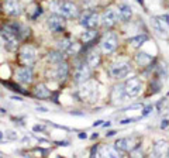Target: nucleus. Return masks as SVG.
I'll list each match as a JSON object with an SVG mask.
<instances>
[{"label": "nucleus", "mask_w": 169, "mask_h": 158, "mask_svg": "<svg viewBox=\"0 0 169 158\" xmlns=\"http://www.w3.org/2000/svg\"><path fill=\"white\" fill-rule=\"evenodd\" d=\"M159 18H161V20H162V21H164V23H165V24H166V26L169 27V16H168V14H164V16H159Z\"/></svg>", "instance_id": "obj_33"}, {"label": "nucleus", "mask_w": 169, "mask_h": 158, "mask_svg": "<svg viewBox=\"0 0 169 158\" xmlns=\"http://www.w3.org/2000/svg\"><path fill=\"white\" fill-rule=\"evenodd\" d=\"M118 11H120V17H121V21H124V23H127V21H130L131 17H133V9L128 6V4H118Z\"/></svg>", "instance_id": "obj_22"}, {"label": "nucleus", "mask_w": 169, "mask_h": 158, "mask_svg": "<svg viewBox=\"0 0 169 158\" xmlns=\"http://www.w3.org/2000/svg\"><path fill=\"white\" fill-rule=\"evenodd\" d=\"M168 141L165 140H158L155 141V144H154V155H156V157H161V155H166V153H168Z\"/></svg>", "instance_id": "obj_20"}, {"label": "nucleus", "mask_w": 169, "mask_h": 158, "mask_svg": "<svg viewBox=\"0 0 169 158\" xmlns=\"http://www.w3.org/2000/svg\"><path fill=\"white\" fill-rule=\"evenodd\" d=\"M168 42H169V38H168Z\"/></svg>", "instance_id": "obj_45"}, {"label": "nucleus", "mask_w": 169, "mask_h": 158, "mask_svg": "<svg viewBox=\"0 0 169 158\" xmlns=\"http://www.w3.org/2000/svg\"><path fill=\"white\" fill-rule=\"evenodd\" d=\"M30 9H31V10H27V14H28V18H30V20H37V18L44 13L42 7H41L38 3H33Z\"/></svg>", "instance_id": "obj_26"}, {"label": "nucleus", "mask_w": 169, "mask_h": 158, "mask_svg": "<svg viewBox=\"0 0 169 158\" xmlns=\"http://www.w3.org/2000/svg\"><path fill=\"white\" fill-rule=\"evenodd\" d=\"M1 11H3V3L0 1V13H1Z\"/></svg>", "instance_id": "obj_41"}, {"label": "nucleus", "mask_w": 169, "mask_h": 158, "mask_svg": "<svg viewBox=\"0 0 169 158\" xmlns=\"http://www.w3.org/2000/svg\"><path fill=\"white\" fill-rule=\"evenodd\" d=\"M124 90H125V95L128 97H137L142 90H144V82L139 76H133V78H128L124 83Z\"/></svg>", "instance_id": "obj_7"}, {"label": "nucleus", "mask_w": 169, "mask_h": 158, "mask_svg": "<svg viewBox=\"0 0 169 158\" xmlns=\"http://www.w3.org/2000/svg\"><path fill=\"white\" fill-rule=\"evenodd\" d=\"M154 76H156L158 79H161L165 83L169 78V69H168V67H166V64L158 62L156 67H155V71H154Z\"/></svg>", "instance_id": "obj_19"}, {"label": "nucleus", "mask_w": 169, "mask_h": 158, "mask_svg": "<svg viewBox=\"0 0 169 158\" xmlns=\"http://www.w3.org/2000/svg\"><path fill=\"white\" fill-rule=\"evenodd\" d=\"M3 11L9 17H18L23 13V7L20 0H4L3 1Z\"/></svg>", "instance_id": "obj_11"}, {"label": "nucleus", "mask_w": 169, "mask_h": 158, "mask_svg": "<svg viewBox=\"0 0 169 158\" xmlns=\"http://www.w3.org/2000/svg\"><path fill=\"white\" fill-rule=\"evenodd\" d=\"M110 122H106V123H104V122H103V124H101V126H103V127H110Z\"/></svg>", "instance_id": "obj_38"}, {"label": "nucleus", "mask_w": 169, "mask_h": 158, "mask_svg": "<svg viewBox=\"0 0 169 158\" xmlns=\"http://www.w3.org/2000/svg\"><path fill=\"white\" fill-rule=\"evenodd\" d=\"M141 119H142V116H139V117H131V119H124V120L120 122V124H130V123H134V122H138Z\"/></svg>", "instance_id": "obj_30"}, {"label": "nucleus", "mask_w": 169, "mask_h": 158, "mask_svg": "<svg viewBox=\"0 0 169 158\" xmlns=\"http://www.w3.org/2000/svg\"><path fill=\"white\" fill-rule=\"evenodd\" d=\"M97 137H99V133H95V134L92 136V140H96Z\"/></svg>", "instance_id": "obj_39"}, {"label": "nucleus", "mask_w": 169, "mask_h": 158, "mask_svg": "<svg viewBox=\"0 0 169 158\" xmlns=\"http://www.w3.org/2000/svg\"><path fill=\"white\" fill-rule=\"evenodd\" d=\"M166 155H168V157H169V147H168V153H166Z\"/></svg>", "instance_id": "obj_43"}, {"label": "nucleus", "mask_w": 169, "mask_h": 158, "mask_svg": "<svg viewBox=\"0 0 169 158\" xmlns=\"http://www.w3.org/2000/svg\"><path fill=\"white\" fill-rule=\"evenodd\" d=\"M78 137H79V139H82V140H83V139H87L86 133H79V136H78Z\"/></svg>", "instance_id": "obj_35"}, {"label": "nucleus", "mask_w": 169, "mask_h": 158, "mask_svg": "<svg viewBox=\"0 0 169 158\" xmlns=\"http://www.w3.org/2000/svg\"><path fill=\"white\" fill-rule=\"evenodd\" d=\"M137 1H138V3H139V4H141V6H142V7H144V6H145V1H144V0H137Z\"/></svg>", "instance_id": "obj_40"}, {"label": "nucleus", "mask_w": 169, "mask_h": 158, "mask_svg": "<svg viewBox=\"0 0 169 158\" xmlns=\"http://www.w3.org/2000/svg\"><path fill=\"white\" fill-rule=\"evenodd\" d=\"M152 110H154V106H152V105L145 106V107L142 109V114H141V116H142V117H147L148 114H151V112H152Z\"/></svg>", "instance_id": "obj_29"}, {"label": "nucleus", "mask_w": 169, "mask_h": 158, "mask_svg": "<svg viewBox=\"0 0 169 158\" xmlns=\"http://www.w3.org/2000/svg\"><path fill=\"white\" fill-rule=\"evenodd\" d=\"M101 124H103V122H101V120H97V122H95V123H93V126H95V127H97V126H101Z\"/></svg>", "instance_id": "obj_36"}, {"label": "nucleus", "mask_w": 169, "mask_h": 158, "mask_svg": "<svg viewBox=\"0 0 169 158\" xmlns=\"http://www.w3.org/2000/svg\"><path fill=\"white\" fill-rule=\"evenodd\" d=\"M18 62L21 65H28L31 67L35 59H37V50L35 47H33L31 44H23L18 47Z\"/></svg>", "instance_id": "obj_3"}, {"label": "nucleus", "mask_w": 169, "mask_h": 158, "mask_svg": "<svg viewBox=\"0 0 169 158\" xmlns=\"http://www.w3.org/2000/svg\"><path fill=\"white\" fill-rule=\"evenodd\" d=\"M133 71V67L130 62L127 61H118L114 62L109 67V73L111 78L114 79H123V78H127L130 75V72Z\"/></svg>", "instance_id": "obj_5"}, {"label": "nucleus", "mask_w": 169, "mask_h": 158, "mask_svg": "<svg viewBox=\"0 0 169 158\" xmlns=\"http://www.w3.org/2000/svg\"><path fill=\"white\" fill-rule=\"evenodd\" d=\"M80 40H82L83 44H87V42L95 41V40H99V31L96 28H86V31L82 34Z\"/></svg>", "instance_id": "obj_23"}, {"label": "nucleus", "mask_w": 169, "mask_h": 158, "mask_svg": "<svg viewBox=\"0 0 169 158\" xmlns=\"http://www.w3.org/2000/svg\"><path fill=\"white\" fill-rule=\"evenodd\" d=\"M166 96H168V97H169V92H168V93H166Z\"/></svg>", "instance_id": "obj_44"}, {"label": "nucleus", "mask_w": 169, "mask_h": 158, "mask_svg": "<svg viewBox=\"0 0 169 158\" xmlns=\"http://www.w3.org/2000/svg\"><path fill=\"white\" fill-rule=\"evenodd\" d=\"M168 126H169V119H165V120H162V122H161V126H159V127H161L162 130H165Z\"/></svg>", "instance_id": "obj_32"}, {"label": "nucleus", "mask_w": 169, "mask_h": 158, "mask_svg": "<svg viewBox=\"0 0 169 158\" xmlns=\"http://www.w3.org/2000/svg\"><path fill=\"white\" fill-rule=\"evenodd\" d=\"M1 83H3L4 86H7L10 90H13V92H18V93H21V95H30L28 92L23 90V89L20 88L17 83H13V82H6V81H1Z\"/></svg>", "instance_id": "obj_27"}, {"label": "nucleus", "mask_w": 169, "mask_h": 158, "mask_svg": "<svg viewBox=\"0 0 169 158\" xmlns=\"http://www.w3.org/2000/svg\"><path fill=\"white\" fill-rule=\"evenodd\" d=\"M47 26H48V28L52 33H55V34L61 33L65 28V17L58 14V13H52L48 17V20H47Z\"/></svg>", "instance_id": "obj_10"}, {"label": "nucleus", "mask_w": 169, "mask_h": 158, "mask_svg": "<svg viewBox=\"0 0 169 158\" xmlns=\"http://www.w3.org/2000/svg\"><path fill=\"white\" fill-rule=\"evenodd\" d=\"M150 40V35L148 34H138L135 35V37H131L130 40H128V44L131 45V47H134V48H139L142 44H145L147 41Z\"/></svg>", "instance_id": "obj_24"}, {"label": "nucleus", "mask_w": 169, "mask_h": 158, "mask_svg": "<svg viewBox=\"0 0 169 158\" xmlns=\"http://www.w3.org/2000/svg\"><path fill=\"white\" fill-rule=\"evenodd\" d=\"M50 7L54 13H58L65 18H76L80 16L79 7L70 0H52Z\"/></svg>", "instance_id": "obj_1"}, {"label": "nucleus", "mask_w": 169, "mask_h": 158, "mask_svg": "<svg viewBox=\"0 0 169 158\" xmlns=\"http://www.w3.org/2000/svg\"><path fill=\"white\" fill-rule=\"evenodd\" d=\"M90 75H92V68L89 67V64L86 62V59H82L80 62H78L76 64V67H75V71H73V81H75V83H84V82H87L89 81V78H90Z\"/></svg>", "instance_id": "obj_6"}, {"label": "nucleus", "mask_w": 169, "mask_h": 158, "mask_svg": "<svg viewBox=\"0 0 169 158\" xmlns=\"http://www.w3.org/2000/svg\"><path fill=\"white\" fill-rule=\"evenodd\" d=\"M0 139H3V133L1 131H0Z\"/></svg>", "instance_id": "obj_42"}, {"label": "nucleus", "mask_w": 169, "mask_h": 158, "mask_svg": "<svg viewBox=\"0 0 169 158\" xmlns=\"http://www.w3.org/2000/svg\"><path fill=\"white\" fill-rule=\"evenodd\" d=\"M114 134H116V131H114V130H110V131H107V134H106V136H107V137H113Z\"/></svg>", "instance_id": "obj_34"}, {"label": "nucleus", "mask_w": 169, "mask_h": 158, "mask_svg": "<svg viewBox=\"0 0 169 158\" xmlns=\"http://www.w3.org/2000/svg\"><path fill=\"white\" fill-rule=\"evenodd\" d=\"M87 55H86V62L89 64V67L93 69V68H97L99 65H100V62H101V55L100 52H97L95 48H90L89 51H87Z\"/></svg>", "instance_id": "obj_15"}, {"label": "nucleus", "mask_w": 169, "mask_h": 158, "mask_svg": "<svg viewBox=\"0 0 169 158\" xmlns=\"http://www.w3.org/2000/svg\"><path fill=\"white\" fill-rule=\"evenodd\" d=\"M34 78V73H33V68L28 67V65H23L21 68H18L16 71V81L21 85H28L31 83Z\"/></svg>", "instance_id": "obj_13"}, {"label": "nucleus", "mask_w": 169, "mask_h": 158, "mask_svg": "<svg viewBox=\"0 0 169 158\" xmlns=\"http://www.w3.org/2000/svg\"><path fill=\"white\" fill-rule=\"evenodd\" d=\"M37 110H38V112H42V113H44V112H47V109H45V107H37Z\"/></svg>", "instance_id": "obj_37"}, {"label": "nucleus", "mask_w": 169, "mask_h": 158, "mask_svg": "<svg viewBox=\"0 0 169 158\" xmlns=\"http://www.w3.org/2000/svg\"><path fill=\"white\" fill-rule=\"evenodd\" d=\"M79 24L84 28H96L100 24V14L95 10H86L80 14Z\"/></svg>", "instance_id": "obj_9"}, {"label": "nucleus", "mask_w": 169, "mask_h": 158, "mask_svg": "<svg viewBox=\"0 0 169 158\" xmlns=\"http://www.w3.org/2000/svg\"><path fill=\"white\" fill-rule=\"evenodd\" d=\"M154 59H155V56H152V55H150V54H147V52H142V51L135 54V62H137V65L141 67V68H144V69L151 65Z\"/></svg>", "instance_id": "obj_16"}, {"label": "nucleus", "mask_w": 169, "mask_h": 158, "mask_svg": "<svg viewBox=\"0 0 169 158\" xmlns=\"http://www.w3.org/2000/svg\"><path fill=\"white\" fill-rule=\"evenodd\" d=\"M70 42H72V41H69L68 38H65V40H61V41L58 42V47H59V50H61L62 52H65V51L68 50V47L70 45Z\"/></svg>", "instance_id": "obj_28"}, {"label": "nucleus", "mask_w": 169, "mask_h": 158, "mask_svg": "<svg viewBox=\"0 0 169 158\" xmlns=\"http://www.w3.org/2000/svg\"><path fill=\"white\" fill-rule=\"evenodd\" d=\"M64 54L65 52H62L61 50H59V51H51V52H48V55H47V61H48L50 64L56 65V64H59L61 61L65 59V55H64Z\"/></svg>", "instance_id": "obj_25"}, {"label": "nucleus", "mask_w": 169, "mask_h": 158, "mask_svg": "<svg viewBox=\"0 0 169 158\" xmlns=\"http://www.w3.org/2000/svg\"><path fill=\"white\" fill-rule=\"evenodd\" d=\"M69 71H70L69 64H68L65 59L61 61V62L56 64L55 68H54V72H52V79L59 81V82H65V81L68 79V76H69Z\"/></svg>", "instance_id": "obj_12"}, {"label": "nucleus", "mask_w": 169, "mask_h": 158, "mask_svg": "<svg viewBox=\"0 0 169 158\" xmlns=\"http://www.w3.org/2000/svg\"><path fill=\"white\" fill-rule=\"evenodd\" d=\"M99 150H100V145H93L92 147V150H90V157H95L96 154H99Z\"/></svg>", "instance_id": "obj_31"}, {"label": "nucleus", "mask_w": 169, "mask_h": 158, "mask_svg": "<svg viewBox=\"0 0 169 158\" xmlns=\"http://www.w3.org/2000/svg\"><path fill=\"white\" fill-rule=\"evenodd\" d=\"M113 103H120V102H124L125 97H128L125 95V90H124V85H116L114 88L111 89V95H110Z\"/></svg>", "instance_id": "obj_18"}, {"label": "nucleus", "mask_w": 169, "mask_h": 158, "mask_svg": "<svg viewBox=\"0 0 169 158\" xmlns=\"http://www.w3.org/2000/svg\"><path fill=\"white\" fill-rule=\"evenodd\" d=\"M51 95H52V92L44 83H38L33 89V96L37 99H50Z\"/></svg>", "instance_id": "obj_17"}, {"label": "nucleus", "mask_w": 169, "mask_h": 158, "mask_svg": "<svg viewBox=\"0 0 169 158\" xmlns=\"http://www.w3.org/2000/svg\"><path fill=\"white\" fill-rule=\"evenodd\" d=\"M162 85H164V82L161 79H158L156 76H154L151 81H150V83H148V96L159 93L161 89H162Z\"/></svg>", "instance_id": "obj_21"}, {"label": "nucleus", "mask_w": 169, "mask_h": 158, "mask_svg": "<svg viewBox=\"0 0 169 158\" xmlns=\"http://www.w3.org/2000/svg\"><path fill=\"white\" fill-rule=\"evenodd\" d=\"M79 95L82 97V100H95L97 97V88L95 86L93 82H84L83 86L79 90Z\"/></svg>", "instance_id": "obj_14"}, {"label": "nucleus", "mask_w": 169, "mask_h": 158, "mask_svg": "<svg viewBox=\"0 0 169 158\" xmlns=\"http://www.w3.org/2000/svg\"><path fill=\"white\" fill-rule=\"evenodd\" d=\"M99 45L103 54H113L118 47V37L116 33L109 31L101 35V38L99 40Z\"/></svg>", "instance_id": "obj_4"}, {"label": "nucleus", "mask_w": 169, "mask_h": 158, "mask_svg": "<svg viewBox=\"0 0 169 158\" xmlns=\"http://www.w3.org/2000/svg\"><path fill=\"white\" fill-rule=\"evenodd\" d=\"M118 21H121L120 11H118V9H114V7L106 9V10L103 11V14L100 16V24L104 28H111V27H114Z\"/></svg>", "instance_id": "obj_8"}, {"label": "nucleus", "mask_w": 169, "mask_h": 158, "mask_svg": "<svg viewBox=\"0 0 169 158\" xmlns=\"http://www.w3.org/2000/svg\"><path fill=\"white\" fill-rule=\"evenodd\" d=\"M141 143H142V139L138 137V136H131V137H121L116 140L114 143V148L117 151H121V153H134L137 148L141 147Z\"/></svg>", "instance_id": "obj_2"}]
</instances>
